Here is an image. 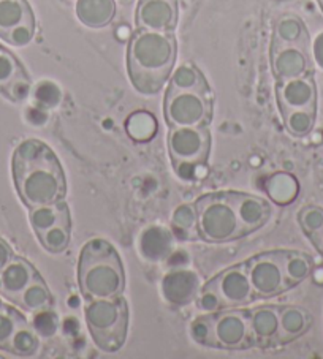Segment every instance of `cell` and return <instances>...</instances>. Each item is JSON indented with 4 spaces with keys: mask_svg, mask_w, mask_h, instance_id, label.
I'll list each match as a JSON object with an SVG mask.
<instances>
[{
    "mask_svg": "<svg viewBox=\"0 0 323 359\" xmlns=\"http://www.w3.org/2000/svg\"><path fill=\"white\" fill-rule=\"evenodd\" d=\"M30 18L34 13L27 0H0V36Z\"/></svg>",
    "mask_w": 323,
    "mask_h": 359,
    "instance_id": "83f0119b",
    "label": "cell"
},
{
    "mask_svg": "<svg viewBox=\"0 0 323 359\" xmlns=\"http://www.w3.org/2000/svg\"><path fill=\"white\" fill-rule=\"evenodd\" d=\"M211 282L222 298L225 309L246 306L256 298L246 263L232 266V268L220 272L219 276H216Z\"/></svg>",
    "mask_w": 323,
    "mask_h": 359,
    "instance_id": "30bf717a",
    "label": "cell"
},
{
    "mask_svg": "<svg viewBox=\"0 0 323 359\" xmlns=\"http://www.w3.org/2000/svg\"><path fill=\"white\" fill-rule=\"evenodd\" d=\"M272 43L275 45H291L309 49L310 39L304 21L294 13L279 16L272 30Z\"/></svg>",
    "mask_w": 323,
    "mask_h": 359,
    "instance_id": "d6986e66",
    "label": "cell"
},
{
    "mask_svg": "<svg viewBox=\"0 0 323 359\" xmlns=\"http://www.w3.org/2000/svg\"><path fill=\"white\" fill-rule=\"evenodd\" d=\"M271 68L276 81H285V79L312 73V60H310L309 49L291 45H275L272 43Z\"/></svg>",
    "mask_w": 323,
    "mask_h": 359,
    "instance_id": "7c38bea8",
    "label": "cell"
},
{
    "mask_svg": "<svg viewBox=\"0 0 323 359\" xmlns=\"http://www.w3.org/2000/svg\"><path fill=\"white\" fill-rule=\"evenodd\" d=\"M15 304L32 313L46 311L53 306V294L40 274H37L34 280L27 285V288L15 301Z\"/></svg>",
    "mask_w": 323,
    "mask_h": 359,
    "instance_id": "cb8c5ba5",
    "label": "cell"
},
{
    "mask_svg": "<svg viewBox=\"0 0 323 359\" xmlns=\"http://www.w3.org/2000/svg\"><path fill=\"white\" fill-rule=\"evenodd\" d=\"M0 304H2V302H0Z\"/></svg>",
    "mask_w": 323,
    "mask_h": 359,
    "instance_id": "f6af8a7d",
    "label": "cell"
},
{
    "mask_svg": "<svg viewBox=\"0 0 323 359\" xmlns=\"http://www.w3.org/2000/svg\"><path fill=\"white\" fill-rule=\"evenodd\" d=\"M195 301H197V307L204 313H214V312L222 311V309H225L222 298L219 296V293H217V290L211 280L204 285V287L200 288Z\"/></svg>",
    "mask_w": 323,
    "mask_h": 359,
    "instance_id": "8d00e7d4",
    "label": "cell"
},
{
    "mask_svg": "<svg viewBox=\"0 0 323 359\" xmlns=\"http://www.w3.org/2000/svg\"><path fill=\"white\" fill-rule=\"evenodd\" d=\"M119 2H121L122 5H128V4H132L133 0H119Z\"/></svg>",
    "mask_w": 323,
    "mask_h": 359,
    "instance_id": "7bdbcfd3",
    "label": "cell"
},
{
    "mask_svg": "<svg viewBox=\"0 0 323 359\" xmlns=\"http://www.w3.org/2000/svg\"><path fill=\"white\" fill-rule=\"evenodd\" d=\"M84 318L98 350L116 353L126 344L128 331V306L122 296L89 299L84 307Z\"/></svg>",
    "mask_w": 323,
    "mask_h": 359,
    "instance_id": "277c9868",
    "label": "cell"
},
{
    "mask_svg": "<svg viewBox=\"0 0 323 359\" xmlns=\"http://www.w3.org/2000/svg\"><path fill=\"white\" fill-rule=\"evenodd\" d=\"M178 57L173 32L138 29L132 34L127 49V70L133 88L152 95L169 81Z\"/></svg>",
    "mask_w": 323,
    "mask_h": 359,
    "instance_id": "7a4b0ae2",
    "label": "cell"
},
{
    "mask_svg": "<svg viewBox=\"0 0 323 359\" xmlns=\"http://www.w3.org/2000/svg\"><path fill=\"white\" fill-rule=\"evenodd\" d=\"M213 325L216 348L246 350L253 346L247 311H235V307L232 311L222 309L213 313Z\"/></svg>",
    "mask_w": 323,
    "mask_h": 359,
    "instance_id": "9c48e42d",
    "label": "cell"
},
{
    "mask_svg": "<svg viewBox=\"0 0 323 359\" xmlns=\"http://www.w3.org/2000/svg\"><path fill=\"white\" fill-rule=\"evenodd\" d=\"M162 296L169 304L183 307L195 301L200 292V278L194 271L176 269L162 278Z\"/></svg>",
    "mask_w": 323,
    "mask_h": 359,
    "instance_id": "5bb4252c",
    "label": "cell"
},
{
    "mask_svg": "<svg viewBox=\"0 0 323 359\" xmlns=\"http://www.w3.org/2000/svg\"><path fill=\"white\" fill-rule=\"evenodd\" d=\"M265 190L272 201L279 206H285L296 200L300 194V184L290 172H276L271 175L265 182Z\"/></svg>",
    "mask_w": 323,
    "mask_h": 359,
    "instance_id": "484cf974",
    "label": "cell"
},
{
    "mask_svg": "<svg viewBox=\"0 0 323 359\" xmlns=\"http://www.w3.org/2000/svg\"><path fill=\"white\" fill-rule=\"evenodd\" d=\"M0 92L21 102L30 94V79L13 54L0 46Z\"/></svg>",
    "mask_w": 323,
    "mask_h": 359,
    "instance_id": "9a60e30c",
    "label": "cell"
},
{
    "mask_svg": "<svg viewBox=\"0 0 323 359\" xmlns=\"http://www.w3.org/2000/svg\"><path fill=\"white\" fill-rule=\"evenodd\" d=\"M310 315L301 307H279V344H289L301 337L310 327Z\"/></svg>",
    "mask_w": 323,
    "mask_h": 359,
    "instance_id": "44dd1931",
    "label": "cell"
},
{
    "mask_svg": "<svg viewBox=\"0 0 323 359\" xmlns=\"http://www.w3.org/2000/svg\"><path fill=\"white\" fill-rule=\"evenodd\" d=\"M68 212V206L65 201H59L54 204H43V206L30 208V225L34 231L39 234L46 231L48 228L54 226Z\"/></svg>",
    "mask_w": 323,
    "mask_h": 359,
    "instance_id": "f1b7e54d",
    "label": "cell"
},
{
    "mask_svg": "<svg viewBox=\"0 0 323 359\" xmlns=\"http://www.w3.org/2000/svg\"><path fill=\"white\" fill-rule=\"evenodd\" d=\"M312 53H314L315 64L323 70V32L315 36L314 45H312Z\"/></svg>",
    "mask_w": 323,
    "mask_h": 359,
    "instance_id": "ab89813d",
    "label": "cell"
},
{
    "mask_svg": "<svg viewBox=\"0 0 323 359\" xmlns=\"http://www.w3.org/2000/svg\"><path fill=\"white\" fill-rule=\"evenodd\" d=\"M40 239L41 245L45 247L48 252L51 253H60L67 250L68 244H70L72 238V217L70 210L62 217L54 226L48 228L46 231L37 234Z\"/></svg>",
    "mask_w": 323,
    "mask_h": 359,
    "instance_id": "4316f807",
    "label": "cell"
},
{
    "mask_svg": "<svg viewBox=\"0 0 323 359\" xmlns=\"http://www.w3.org/2000/svg\"><path fill=\"white\" fill-rule=\"evenodd\" d=\"M198 236L208 243L222 244L244 238L235 204L228 191L209 194L195 203Z\"/></svg>",
    "mask_w": 323,
    "mask_h": 359,
    "instance_id": "5b68a950",
    "label": "cell"
},
{
    "mask_svg": "<svg viewBox=\"0 0 323 359\" xmlns=\"http://www.w3.org/2000/svg\"><path fill=\"white\" fill-rule=\"evenodd\" d=\"M26 320L24 315L7 304H0V350H8L10 340L13 339L15 332L22 321Z\"/></svg>",
    "mask_w": 323,
    "mask_h": 359,
    "instance_id": "836d02e7",
    "label": "cell"
},
{
    "mask_svg": "<svg viewBox=\"0 0 323 359\" xmlns=\"http://www.w3.org/2000/svg\"><path fill=\"white\" fill-rule=\"evenodd\" d=\"M39 274L27 259L13 257L11 262L0 272V294L8 301L15 302L20 294L27 288V285Z\"/></svg>",
    "mask_w": 323,
    "mask_h": 359,
    "instance_id": "ac0fdd59",
    "label": "cell"
},
{
    "mask_svg": "<svg viewBox=\"0 0 323 359\" xmlns=\"http://www.w3.org/2000/svg\"><path fill=\"white\" fill-rule=\"evenodd\" d=\"M35 35V18H30V20L18 24L16 27L8 30L2 39L10 43L11 46H26L32 41Z\"/></svg>",
    "mask_w": 323,
    "mask_h": 359,
    "instance_id": "74e56055",
    "label": "cell"
},
{
    "mask_svg": "<svg viewBox=\"0 0 323 359\" xmlns=\"http://www.w3.org/2000/svg\"><path fill=\"white\" fill-rule=\"evenodd\" d=\"M173 233L179 239H195L198 236V214L195 204H181L171 215Z\"/></svg>",
    "mask_w": 323,
    "mask_h": 359,
    "instance_id": "4dcf8cb0",
    "label": "cell"
},
{
    "mask_svg": "<svg viewBox=\"0 0 323 359\" xmlns=\"http://www.w3.org/2000/svg\"><path fill=\"white\" fill-rule=\"evenodd\" d=\"M13 250H11L10 244L7 243V241H4L2 238H0V272H2V269L7 266L11 258H13Z\"/></svg>",
    "mask_w": 323,
    "mask_h": 359,
    "instance_id": "f35d334b",
    "label": "cell"
},
{
    "mask_svg": "<svg viewBox=\"0 0 323 359\" xmlns=\"http://www.w3.org/2000/svg\"><path fill=\"white\" fill-rule=\"evenodd\" d=\"M317 108H301V109H289L282 113L284 126L287 132L296 138L308 136L315 126Z\"/></svg>",
    "mask_w": 323,
    "mask_h": 359,
    "instance_id": "d6a6232c",
    "label": "cell"
},
{
    "mask_svg": "<svg viewBox=\"0 0 323 359\" xmlns=\"http://www.w3.org/2000/svg\"><path fill=\"white\" fill-rule=\"evenodd\" d=\"M276 97L281 113L289 109L317 108V86L312 73L277 81Z\"/></svg>",
    "mask_w": 323,
    "mask_h": 359,
    "instance_id": "4fadbf2b",
    "label": "cell"
},
{
    "mask_svg": "<svg viewBox=\"0 0 323 359\" xmlns=\"http://www.w3.org/2000/svg\"><path fill=\"white\" fill-rule=\"evenodd\" d=\"M310 241H312V244L315 245V249L319 250L322 255H323V230L319 234H317V236H314L312 239H310Z\"/></svg>",
    "mask_w": 323,
    "mask_h": 359,
    "instance_id": "60d3db41",
    "label": "cell"
},
{
    "mask_svg": "<svg viewBox=\"0 0 323 359\" xmlns=\"http://www.w3.org/2000/svg\"><path fill=\"white\" fill-rule=\"evenodd\" d=\"M78 20L91 29H102L114 20L116 2L114 0H77Z\"/></svg>",
    "mask_w": 323,
    "mask_h": 359,
    "instance_id": "ffe728a7",
    "label": "cell"
},
{
    "mask_svg": "<svg viewBox=\"0 0 323 359\" xmlns=\"http://www.w3.org/2000/svg\"><path fill=\"white\" fill-rule=\"evenodd\" d=\"M157 119L149 111H135L126 121V132L136 142H146L157 133Z\"/></svg>",
    "mask_w": 323,
    "mask_h": 359,
    "instance_id": "1f68e13d",
    "label": "cell"
},
{
    "mask_svg": "<svg viewBox=\"0 0 323 359\" xmlns=\"http://www.w3.org/2000/svg\"><path fill=\"white\" fill-rule=\"evenodd\" d=\"M178 0H138L135 22L138 29L173 32L178 26Z\"/></svg>",
    "mask_w": 323,
    "mask_h": 359,
    "instance_id": "8fae6325",
    "label": "cell"
},
{
    "mask_svg": "<svg viewBox=\"0 0 323 359\" xmlns=\"http://www.w3.org/2000/svg\"><path fill=\"white\" fill-rule=\"evenodd\" d=\"M320 277H323V268L314 271V280H315V282H319V278H320Z\"/></svg>",
    "mask_w": 323,
    "mask_h": 359,
    "instance_id": "b9f144b4",
    "label": "cell"
},
{
    "mask_svg": "<svg viewBox=\"0 0 323 359\" xmlns=\"http://www.w3.org/2000/svg\"><path fill=\"white\" fill-rule=\"evenodd\" d=\"M246 268L256 298H272L289 290L284 274L282 250L252 257L246 262Z\"/></svg>",
    "mask_w": 323,
    "mask_h": 359,
    "instance_id": "52a82bcc",
    "label": "cell"
},
{
    "mask_svg": "<svg viewBox=\"0 0 323 359\" xmlns=\"http://www.w3.org/2000/svg\"><path fill=\"white\" fill-rule=\"evenodd\" d=\"M317 2L320 4V7H322V10H323V0H317Z\"/></svg>",
    "mask_w": 323,
    "mask_h": 359,
    "instance_id": "ee69618b",
    "label": "cell"
},
{
    "mask_svg": "<svg viewBox=\"0 0 323 359\" xmlns=\"http://www.w3.org/2000/svg\"><path fill=\"white\" fill-rule=\"evenodd\" d=\"M40 350V334L35 331L32 325L27 323V320H24L18 327L13 339L10 340L8 350L16 356H34Z\"/></svg>",
    "mask_w": 323,
    "mask_h": 359,
    "instance_id": "f546056e",
    "label": "cell"
},
{
    "mask_svg": "<svg viewBox=\"0 0 323 359\" xmlns=\"http://www.w3.org/2000/svg\"><path fill=\"white\" fill-rule=\"evenodd\" d=\"M298 222L303 231L312 239L323 230V209L319 206H306L298 214Z\"/></svg>",
    "mask_w": 323,
    "mask_h": 359,
    "instance_id": "d590c367",
    "label": "cell"
},
{
    "mask_svg": "<svg viewBox=\"0 0 323 359\" xmlns=\"http://www.w3.org/2000/svg\"><path fill=\"white\" fill-rule=\"evenodd\" d=\"M78 283L86 299L116 298L126 288V272L119 253L108 241L94 238L83 245Z\"/></svg>",
    "mask_w": 323,
    "mask_h": 359,
    "instance_id": "3957f363",
    "label": "cell"
},
{
    "mask_svg": "<svg viewBox=\"0 0 323 359\" xmlns=\"http://www.w3.org/2000/svg\"><path fill=\"white\" fill-rule=\"evenodd\" d=\"M249 326L253 345L270 348L279 345V307L260 306L249 311Z\"/></svg>",
    "mask_w": 323,
    "mask_h": 359,
    "instance_id": "e0dca14e",
    "label": "cell"
},
{
    "mask_svg": "<svg viewBox=\"0 0 323 359\" xmlns=\"http://www.w3.org/2000/svg\"><path fill=\"white\" fill-rule=\"evenodd\" d=\"M169 88L175 90L198 92V94L213 98V92L209 89L206 78L203 76V73L194 64L179 65L175 73H171Z\"/></svg>",
    "mask_w": 323,
    "mask_h": 359,
    "instance_id": "603a6c76",
    "label": "cell"
},
{
    "mask_svg": "<svg viewBox=\"0 0 323 359\" xmlns=\"http://www.w3.org/2000/svg\"><path fill=\"white\" fill-rule=\"evenodd\" d=\"M173 250V234L162 226H149L140 236V252L147 262H162Z\"/></svg>",
    "mask_w": 323,
    "mask_h": 359,
    "instance_id": "7402d4cb",
    "label": "cell"
},
{
    "mask_svg": "<svg viewBox=\"0 0 323 359\" xmlns=\"http://www.w3.org/2000/svg\"><path fill=\"white\" fill-rule=\"evenodd\" d=\"M13 181L27 208L64 201L67 181L54 151L39 140H26L13 154Z\"/></svg>",
    "mask_w": 323,
    "mask_h": 359,
    "instance_id": "6da1fadb",
    "label": "cell"
},
{
    "mask_svg": "<svg viewBox=\"0 0 323 359\" xmlns=\"http://www.w3.org/2000/svg\"><path fill=\"white\" fill-rule=\"evenodd\" d=\"M165 119L170 127L208 126L213 117V98L198 92L166 89Z\"/></svg>",
    "mask_w": 323,
    "mask_h": 359,
    "instance_id": "8992f818",
    "label": "cell"
},
{
    "mask_svg": "<svg viewBox=\"0 0 323 359\" xmlns=\"http://www.w3.org/2000/svg\"><path fill=\"white\" fill-rule=\"evenodd\" d=\"M211 149L208 126L171 127L169 135V151L175 165H203Z\"/></svg>",
    "mask_w": 323,
    "mask_h": 359,
    "instance_id": "ba28073f",
    "label": "cell"
},
{
    "mask_svg": "<svg viewBox=\"0 0 323 359\" xmlns=\"http://www.w3.org/2000/svg\"><path fill=\"white\" fill-rule=\"evenodd\" d=\"M282 263L285 282L289 290L306 280L309 276H312L314 263L312 258L303 252L296 250H282Z\"/></svg>",
    "mask_w": 323,
    "mask_h": 359,
    "instance_id": "d4e9b609",
    "label": "cell"
},
{
    "mask_svg": "<svg viewBox=\"0 0 323 359\" xmlns=\"http://www.w3.org/2000/svg\"><path fill=\"white\" fill-rule=\"evenodd\" d=\"M228 194L235 204L244 236L266 225V222L271 217V206L268 201L249 194H236V191H228Z\"/></svg>",
    "mask_w": 323,
    "mask_h": 359,
    "instance_id": "2e32d148",
    "label": "cell"
},
{
    "mask_svg": "<svg viewBox=\"0 0 323 359\" xmlns=\"http://www.w3.org/2000/svg\"><path fill=\"white\" fill-rule=\"evenodd\" d=\"M190 337L197 344L204 346H214V325H213V313H204L197 317L190 323Z\"/></svg>",
    "mask_w": 323,
    "mask_h": 359,
    "instance_id": "e575fe53",
    "label": "cell"
}]
</instances>
